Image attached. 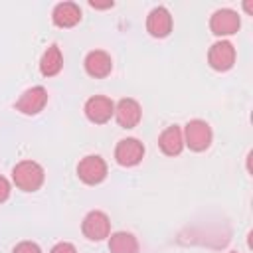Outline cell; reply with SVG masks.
Here are the masks:
<instances>
[{"mask_svg": "<svg viewBox=\"0 0 253 253\" xmlns=\"http://www.w3.org/2000/svg\"><path fill=\"white\" fill-rule=\"evenodd\" d=\"M12 180L16 188L24 192H36L42 188L45 180V172L42 164H38L36 160H22L12 168Z\"/></svg>", "mask_w": 253, "mask_h": 253, "instance_id": "cell-1", "label": "cell"}, {"mask_svg": "<svg viewBox=\"0 0 253 253\" xmlns=\"http://www.w3.org/2000/svg\"><path fill=\"white\" fill-rule=\"evenodd\" d=\"M184 146H188L190 150L194 152H204L210 148L211 140H213V132H211V126L202 121V119H194V121H188L184 130Z\"/></svg>", "mask_w": 253, "mask_h": 253, "instance_id": "cell-2", "label": "cell"}, {"mask_svg": "<svg viewBox=\"0 0 253 253\" xmlns=\"http://www.w3.org/2000/svg\"><path fill=\"white\" fill-rule=\"evenodd\" d=\"M77 176L87 186H97L107 178V162L99 154H87L77 164Z\"/></svg>", "mask_w": 253, "mask_h": 253, "instance_id": "cell-3", "label": "cell"}, {"mask_svg": "<svg viewBox=\"0 0 253 253\" xmlns=\"http://www.w3.org/2000/svg\"><path fill=\"white\" fill-rule=\"evenodd\" d=\"M81 231L89 241H103L111 235V219L105 211L93 210L83 217Z\"/></svg>", "mask_w": 253, "mask_h": 253, "instance_id": "cell-4", "label": "cell"}, {"mask_svg": "<svg viewBox=\"0 0 253 253\" xmlns=\"http://www.w3.org/2000/svg\"><path fill=\"white\" fill-rule=\"evenodd\" d=\"M142 158H144V144L138 138L128 136V138H123V140L117 142V146H115V160H117V164H121L125 168H132Z\"/></svg>", "mask_w": 253, "mask_h": 253, "instance_id": "cell-5", "label": "cell"}, {"mask_svg": "<svg viewBox=\"0 0 253 253\" xmlns=\"http://www.w3.org/2000/svg\"><path fill=\"white\" fill-rule=\"evenodd\" d=\"M47 105V89L42 87V85H36V87H30L26 89L20 99L16 101V111H20L22 115H38L43 111V107Z\"/></svg>", "mask_w": 253, "mask_h": 253, "instance_id": "cell-6", "label": "cell"}, {"mask_svg": "<svg viewBox=\"0 0 253 253\" xmlns=\"http://www.w3.org/2000/svg\"><path fill=\"white\" fill-rule=\"evenodd\" d=\"M241 26V20H239V14L231 8H221V10H215L210 18V30L211 34L219 36V38H225V36H233Z\"/></svg>", "mask_w": 253, "mask_h": 253, "instance_id": "cell-7", "label": "cell"}, {"mask_svg": "<svg viewBox=\"0 0 253 253\" xmlns=\"http://www.w3.org/2000/svg\"><path fill=\"white\" fill-rule=\"evenodd\" d=\"M208 63L215 71H229L235 63V47L227 40L215 42L208 51Z\"/></svg>", "mask_w": 253, "mask_h": 253, "instance_id": "cell-8", "label": "cell"}, {"mask_svg": "<svg viewBox=\"0 0 253 253\" xmlns=\"http://www.w3.org/2000/svg\"><path fill=\"white\" fill-rule=\"evenodd\" d=\"M85 117L95 125H105L115 115V103L105 95H93L85 101Z\"/></svg>", "mask_w": 253, "mask_h": 253, "instance_id": "cell-9", "label": "cell"}, {"mask_svg": "<svg viewBox=\"0 0 253 253\" xmlns=\"http://www.w3.org/2000/svg\"><path fill=\"white\" fill-rule=\"evenodd\" d=\"M113 117L117 119L119 126H123V128H134L140 123L142 109H140V105H138L136 99L125 97V99H121L115 105V115Z\"/></svg>", "mask_w": 253, "mask_h": 253, "instance_id": "cell-10", "label": "cell"}, {"mask_svg": "<svg viewBox=\"0 0 253 253\" xmlns=\"http://www.w3.org/2000/svg\"><path fill=\"white\" fill-rule=\"evenodd\" d=\"M146 32L152 38H166L172 32V16L164 6H156L146 16Z\"/></svg>", "mask_w": 253, "mask_h": 253, "instance_id": "cell-11", "label": "cell"}, {"mask_svg": "<svg viewBox=\"0 0 253 253\" xmlns=\"http://www.w3.org/2000/svg\"><path fill=\"white\" fill-rule=\"evenodd\" d=\"M83 65H85L87 75H91V77H95V79H103V77H107V75L113 71V59H111V55H109L107 51H103V49H93V51H89V53L85 55Z\"/></svg>", "mask_w": 253, "mask_h": 253, "instance_id": "cell-12", "label": "cell"}, {"mask_svg": "<svg viewBox=\"0 0 253 253\" xmlns=\"http://www.w3.org/2000/svg\"><path fill=\"white\" fill-rule=\"evenodd\" d=\"M158 148L166 156H178L184 150V134L178 125L166 126L158 136Z\"/></svg>", "mask_w": 253, "mask_h": 253, "instance_id": "cell-13", "label": "cell"}, {"mask_svg": "<svg viewBox=\"0 0 253 253\" xmlns=\"http://www.w3.org/2000/svg\"><path fill=\"white\" fill-rule=\"evenodd\" d=\"M51 20L57 28H73L81 22V8L75 2H59L51 12Z\"/></svg>", "mask_w": 253, "mask_h": 253, "instance_id": "cell-14", "label": "cell"}, {"mask_svg": "<svg viewBox=\"0 0 253 253\" xmlns=\"http://www.w3.org/2000/svg\"><path fill=\"white\" fill-rule=\"evenodd\" d=\"M63 67V55H61V49L57 43H51L47 45V49L43 51L42 59H40V73L43 77H53L61 71Z\"/></svg>", "mask_w": 253, "mask_h": 253, "instance_id": "cell-15", "label": "cell"}, {"mask_svg": "<svg viewBox=\"0 0 253 253\" xmlns=\"http://www.w3.org/2000/svg\"><path fill=\"white\" fill-rule=\"evenodd\" d=\"M111 253H138V241L128 231H115L109 235Z\"/></svg>", "mask_w": 253, "mask_h": 253, "instance_id": "cell-16", "label": "cell"}, {"mask_svg": "<svg viewBox=\"0 0 253 253\" xmlns=\"http://www.w3.org/2000/svg\"><path fill=\"white\" fill-rule=\"evenodd\" d=\"M12 253H42V249H40V245L34 243V241H20V243L14 247Z\"/></svg>", "mask_w": 253, "mask_h": 253, "instance_id": "cell-17", "label": "cell"}, {"mask_svg": "<svg viewBox=\"0 0 253 253\" xmlns=\"http://www.w3.org/2000/svg\"><path fill=\"white\" fill-rule=\"evenodd\" d=\"M49 253H77V249H75V245L69 243V241H59V243H55V245L51 247Z\"/></svg>", "mask_w": 253, "mask_h": 253, "instance_id": "cell-18", "label": "cell"}, {"mask_svg": "<svg viewBox=\"0 0 253 253\" xmlns=\"http://www.w3.org/2000/svg\"><path fill=\"white\" fill-rule=\"evenodd\" d=\"M10 192H12V186L10 182L0 174V204H4L8 198H10Z\"/></svg>", "mask_w": 253, "mask_h": 253, "instance_id": "cell-19", "label": "cell"}, {"mask_svg": "<svg viewBox=\"0 0 253 253\" xmlns=\"http://www.w3.org/2000/svg\"><path fill=\"white\" fill-rule=\"evenodd\" d=\"M93 8H113V2H107V4H97V2H89Z\"/></svg>", "mask_w": 253, "mask_h": 253, "instance_id": "cell-20", "label": "cell"}, {"mask_svg": "<svg viewBox=\"0 0 253 253\" xmlns=\"http://www.w3.org/2000/svg\"><path fill=\"white\" fill-rule=\"evenodd\" d=\"M229 253H237V251H229Z\"/></svg>", "mask_w": 253, "mask_h": 253, "instance_id": "cell-21", "label": "cell"}]
</instances>
